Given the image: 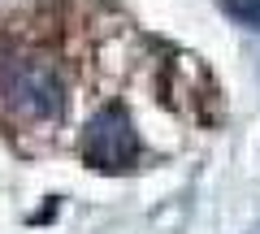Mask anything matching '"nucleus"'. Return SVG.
I'll return each mask as SVG.
<instances>
[{
    "instance_id": "nucleus-1",
    "label": "nucleus",
    "mask_w": 260,
    "mask_h": 234,
    "mask_svg": "<svg viewBox=\"0 0 260 234\" xmlns=\"http://www.w3.org/2000/svg\"><path fill=\"white\" fill-rule=\"evenodd\" d=\"M0 100L30 122H56L65 113V83L48 56L0 48Z\"/></svg>"
},
{
    "instance_id": "nucleus-2",
    "label": "nucleus",
    "mask_w": 260,
    "mask_h": 234,
    "mask_svg": "<svg viewBox=\"0 0 260 234\" xmlns=\"http://www.w3.org/2000/svg\"><path fill=\"white\" fill-rule=\"evenodd\" d=\"M139 135L130 126L121 104H104L83 130V160L100 174H121L139 160Z\"/></svg>"
},
{
    "instance_id": "nucleus-3",
    "label": "nucleus",
    "mask_w": 260,
    "mask_h": 234,
    "mask_svg": "<svg viewBox=\"0 0 260 234\" xmlns=\"http://www.w3.org/2000/svg\"><path fill=\"white\" fill-rule=\"evenodd\" d=\"M225 13L243 26H260V0H225Z\"/></svg>"
}]
</instances>
